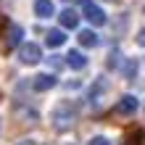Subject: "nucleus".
Here are the masks:
<instances>
[{
    "label": "nucleus",
    "instance_id": "f257e3e1",
    "mask_svg": "<svg viewBox=\"0 0 145 145\" xmlns=\"http://www.w3.org/2000/svg\"><path fill=\"white\" fill-rule=\"evenodd\" d=\"M76 121V108L71 103H61V106H56L53 111V127L58 132H66V129H71V124Z\"/></svg>",
    "mask_w": 145,
    "mask_h": 145
},
{
    "label": "nucleus",
    "instance_id": "f03ea898",
    "mask_svg": "<svg viewBox=\"0 0 145 145\" xmlns=\"http://www.w3.org/2000/svg\"><path fill=\"white\" fill-rule=\"evenodd\" d=\"M19 61L21 63H27V66H35L42 61V50L37 42H24V45L19 48Z\"/></svg>",
    "mask_w": 145,
    "mask_h": 145
},
{
    "label": "nucleus",
    "instance_id": "7ed1b4c3",
    "mask_svg": "<svg viewBox=\"0 0 145 145\" xmlns=\"http://www.w3.org/2000/svg\"><path fill=\"white\" fill-rule=\"evenodd\" d=\"M84 19H87L92 27H103V24L108 21V16H106V11L100 5H95V3H84Z\"/></svg>",
    "mask_w": 145,
    "mask_h": 145
},
{
    "label": "nucleus",
    "instance_id": "20e7f679",
    "mask_svg": "<svg viewBox=\"0 0 145 145\" xmlns=\"http://www.w3.org/2000/svg\"><path fill=\"white\" fill-rule=\"evenodd\" d=\"M137 106H140V100L135 98V95H124V98L114 106V114H116V116H132L135 111H137Z\"/></svg>",
    "mask_w": 145,
    "mask_h": 145
},
{
    "label": "nucleus",
    "instance_id": "39448f33",
    "mask_svg": "<svg viewBox=\"0 0 145 145\" xmlns=\"http://www.w3.org/2000/svg\"><path fill=\"white\" fill-rule=\"evenodd\" d=\"M56 84H58L56 74H37L35 79H32V90L35 92H48V90H53Z\"/></svg>",
    "mask_w": 145,
    "mask_h": 145
},
{
    "label": "nucleus",
    "instance_id": "423d86ee",
    "mask_svg": "<svg viewBox=\"0 0 145 145\" xmlns=\"http://www.w3.org/2000/svg\"><path fill=\"white\" fill-rule=\"evenodd\" d=\"M66 66L74 71H82L84 66H87V56L82 53V50H71V53H66Z\"/></svg>",
    "mask_w": 145,
    "mask_h": 145
},
{
    "label": "nucleus",
    "instance_id": "0eeeda50",
    "mask_svg": "<svg viewBox=\"0 0 145 145\" xmlns=\"http://www.w3.org/2000/svg\"><path fill=\"white\" fill-rule=\"evenodd\" d=\"M58 19H61V27L63 29H76V27H79V13H76L74 8L61 11V13H58Z\"/></svg>",
    "mask_w": 145,
    "mask_h": 145
},
{
    "label": "nucleus",
    "instance_id": "6e6552de",
    "mask_svg": "<svg viewBox=\"0 0 145 145\" xmlns=\"http://www.w3.org/2000/svg\"><path fill=\"white\" fill-rule=\"evenodd\" d=\"M35 13L40 19H50V16H56V3L53 0H37L35 3Z\"/></svg>",
    "mask_w": 145,
    "mask_h": 145
},
{
    "label": "nucleus",
    "instance_id": "1a4fd4ad",
    "mask_svg": "<svg viewBox=\"0 0 145 145\" xmlns=\"http://www.w3.org/2000/svg\"><path fill=\"white\" fill-rule=\"evenodd\" d=\"M98 42H100V37L95 35V29H82L79 32V45L82 48H95Z\"/></svg>",
    "mask_w": 145,
    "mask_h": 145
},
{
    "label": "nucleus",
    "instance_id": "9d476101",
    "mask_svg": "<svg viewBox=\"0 0 145 145\" xmlns=\"http://www.w3.org/2000/svg\"><path fill=\"white\" fill-rule=\"evenodd\" d=\"M45 42H48V48H61L63 42H66L63 29H50L48 35H45Z\"/></svg>",
    "mask_w": 145,
    "mask_h": 145
},
{
    "label": "nucleus",
    "instance_id": "9b49d317",
    "mask_svg": "<svg viewBox=\"0 0 145 145\" xmlns=\"http://www.w3.org/2000/svg\"><path fill=\"white\" fill-rule=\"evenodd\" d=\"M21 35H24L21 27H11V32H8V37H5V48H16L21 42Z\"/></svg>",
    "mask_w": 145,
    "mask_h": 145
},
{
    "label": "nucleus",
    "instance_id": "f8f14e48",
    "mask_svg": "<svg viewBox=\"0 0 145 145\" xmlns=\"http://www.w3.org/2000/svg\"><path fill=\"white\" fill-rule=\"evenodd\" d=\"M87 145H111V140H108V137H103V135H98V137H92Z\"/></svg>",
    "mask_w": 145,
    "mask_h": 145
},
{
    "label": "nucleus",
    "instance_id": "ddd939ff",
    "mask_svg": "<svg viewBox=\"0 0 145 145\" xmlns=\"http://www.w3.org/2000/svg\"><path fill=\"white\" fill-rule=\"evenodd\" d=\"M135 42H137L140 48H145V27H142V29L137 32V37H135Z\"/></svg>",
    "mask_w": 145,
    "mask_h": 145
},
{
    "label": "nucleus",
    "instance_id": "4468645a",
    "mask_svg": "<svg viewBox=\"0 0 145 145\" xmlns=\"http://www.w3.org/2000/svg\"><path fill=\"white\" fill-rule=\"evenodd\" d=\"M19 145H35V142H32V140H21Z\"/></svg>",
    "mask_w": 145,
    "mask_h": 145
},
{
    "label": "nucleus",
    "instance_id": "2eb2a0df",
    "mask_svg": "<svg viewBox=\"0 0 145 145\" xmlns=\"http://www.w3.org/2000/svg\"><path fill=\"white\" fill-rule=\"evenodd\" d=\"M82 3H90V0H82Z\"/></svg>",
    "mask_w": 145,
    "mask_h": 145
}]
</instances>
